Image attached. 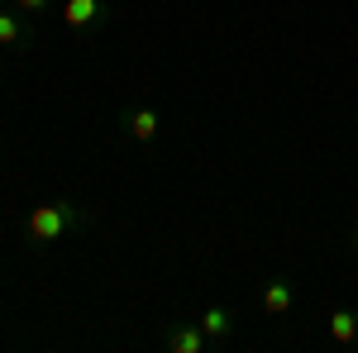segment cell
Returning <instances> with one entry per match:
<instances>
[{
	"mask_svg": "<svg viewBox=\"0 0 358 353\" xmlns=\"http://www.w3.org/2000/svg\"><path fill=\"white\" fill-rule=\"evenodd\" d=\"M5 5H10V0H0V10H5Z\"/></svg>",
	"mask_w": 358,
	"mask_h": 353,
	"instance_id": "10",
	"label": "cell"
},
{
	"mask_svg": "<svg viewBox=\"0 0 358 353\" xmlns=\"http://www.w3.org/2000/svg\"><path fill=\"white\" fill-rule=\"evenodd\" d=\"M62 20L72 29H96L106 24V5L101 0H62Z\"/></svg>",
	"mask_w": 358,
	"mask_h": 353,
	"instance_id": "2",
	"label": "cell"
},
{
	"mask_svg": "<svg viewBox=\"0 0 358 353\" xmlns=\"http://www.w3.org/2000/svg\"><path fill=\"white\" fill-rule=\"evenodd\" d=\"M201 329H206L210 344H229V334H234V310H229V305H210V310L201 315Z\"/></svg>",
	"mask_w": 358,
	"mask_h": 353,
	"instance_id": "3",
	"label": "cell"
},
{
	"mask_svg": "<svg viewBox=\"0 0 358 353\" xmlns=\"http://www.w3.org/2000/svg\"><path fill=\"white\" fill-rule=\"evenodd\" d=\"M124 129H129V138H134V143H148V138L158 134V110H153V106L124 110Z\"/></svg>",
	"mask_w": 358,
	"mask_h": 353,
	"instance_id": "4",
	"label": "cell"
},
{
	"mask_svg": "<svg viewBox=\"0 0 358 353\" xmlns=\"http://www.w3.org/2000/svg\"><path fill=\"white\" fill-rule=\"evenodd\" d=\"M82 224H86L82 206H72V201H43V206H34L24 215V239L34 248H48V244H57L62 234L82 229Z\"/></svg>",
	"mask_w": 358,
	"mask_h": 353,
	"instance_id": "1",
	"label": "cell"
},
{
	"mask_svg": "<svg viewBox=\"0 0 358 353\" xmlns=\"http://www.w3.org/2000/svg\"><path fill=\"white\" fill-rule=\"evenodd\" d=\"M167 349L172 353H206L210 339H206L201 325H177V329H167Z\"/></svg>",
	"mask_w": 358,
	"mask_h": 353,
	"instance_id": "5",
	"label": "cell"
},
{
	"mask_svg": "<svg viewBox=\"0 0 358 353\" xmlns=\"http://www.w3.org/2000/svg\"><path fill=\"white\" fill-rule=\"evenodd\" d=\"M10 5H15L20 15H48V10H53V0H10Z\"/></svg>",
	"mask_w": 358,
	"mask_h": 353,
	"instance_id": "9",
	"label": "cell"
},
{
	"mask_svg": "<svg viewBox=\"0 0 358 353\" xmlns=\"http://www.w3.org/2000/svg\"><path fill=\"white\" fill-rule=\"evenodd\" d=\"M292 305H296V287H292L287 277L268 282V291H263V310H268V315H287Z\"/></svg>",
	"mask_w": 358,
	"mask_h": 353,
	"instance_id": "6",
	"label": "cell"
},
{
	"mask_svg": "<svg viewBox=\"0 0 358 353\" xmlns=\"http://www.w3.org/2000/svg\"><path fill=\"white\" fill-rule=\"evenodd\" d=\"M20 43H29V24L5 5L0 10V48H20Z\"/></svg>",
	"mask_w": 358,
	"mask_h": 353,
	"instance_id": "7",
	"label": "cell"
},
{
	"mask_svg": "<svg viewBox=\"0 0 358 353\" xmlns=\"http://www.w3.org/2000/svg\"><path fill=\"white\" fill-rule=\"evenodd\" d=\"M330 339L334 344H358V315L354 310H334L330 315Z\"/></svg>",
	"mask_w": 358,
	"mask_h": 353,
	"instance_id": "8",
	"label": "cell"
}]
</instances>
